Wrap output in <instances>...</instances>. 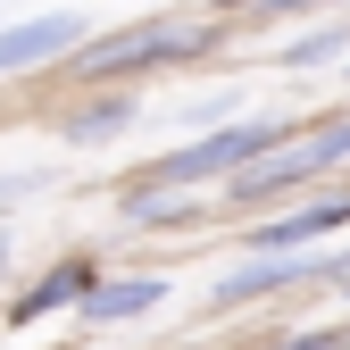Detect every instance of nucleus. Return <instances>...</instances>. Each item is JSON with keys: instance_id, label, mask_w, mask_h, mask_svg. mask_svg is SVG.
I'll return each mask as SVG.
<instances>
[{"instance_id": "9b49d317", "label": "nucleus", "mask_w": 350, "mask_h": 350, "mask_svg": "<svg viewBox=\"0 0 350 350\" xmlns=\"http://www.w3.org/2000/svg\"><path fill=\"white\" fill-rule=\"evenodd\" d=\"M334 59H342V25H317V33H300L292 51H284V67H300V75H309V67H334Z\"/></svg>"}, {"instance_id": "1a4fd4ad", "label": "nucleus", "mask_w": 350, "mask_h": 350, "mask_svg": "<svg viewBox=\"0 0 350 350\" xmlns=\"http://www.w3.org/2000/svg\"><path fill=\"white\" fill-rule=\"evenodd\" d=\"M200 217H208V208H200L192 192H167V184L125 192V226H142V234H150V226H200Z\"/></svg>"}, {"instance_id": "39448f33", "label": "nucleus", "mask_w": 350, "mask_h": 350, "mask_svg": "<svg viewBox=\"0 0 350 350\" xmlns=\"http://www.w3.org/2000/svg\"><path fill=\"white\" fill-rule=\"evenodd\" d=\"M83 42H92V25H83L75 9H42V17L0 25V83H9V75H33V67H67Z\"/></svg>"}, {"instance_id": "f03ea898", "label": "nucleus", "mask_w": 350, "mask_h": 350, "mask_svg": "<svg viewBox=\"0 0 350 350\" xmlns=\"http://www.w3.org/2000/svg\"><path fill=\"white\" fill-rule=\"evenodd\" d=\"M275 142H292V134H284L275 117H242V125H217V134H200V142H175V150H159L142 184H167V192L234 184V175H250V167L267 159Z\"/></svg>"}, {"instance_id": "423d86ee", "label": "nucleus", "mask_w": 350, "mask_h": 350, "mask_svg": "<svg viewBox=\"0 0 350 350\" xmlns=\"http://www.w3.org/2000/svg\"><path fill=\"white\" fill-rule=\"evenodd\" d=\"M292 284H334V250H292V258H242L234 275H217L208 300L217 309H250V300H275Z\"/></svg>"}, {"instance_id": "f257e3e1", "label": "nucleus", "mask_w": 350, "mask_h": 350, "mask_svg": "<svg viewBox=\"0 0 350 350\" xmlns=\"http://www.w3.org/2000/svg\"><path fill=\"white\" fill-rule=\"evenodd\" d=\"M208 42H217V25H200V17H134V25L83 42V51L67 59V83L109 92V83H134V75H150V67H184V59H200Z\"/></svg>"}, {"instance_id": "9d476101", "label": "nucleus", "mask_w": 350, "mask_h": 350, "mask_svg": "<svg viewBox=\"0 0 350 350\" xmlns=\"http://www.w3.org/2000/svg\"><path fill=\"white\" fill-rule=\"evenodd\" d=\"M125 125H134V92H100L92 109L67 117V142H100V134H125Z\"/></svg>"}, {"instance_id": "6e6552de", "label": "nucleus", "mask_w": 350, "mask_h": 350, "mask_svg": "<svg viewBox=\"0 0 350 350\" xmlns=\"http://www.w3.org/2000/svg\"><path fill=\"white\" fill-rule=\"evenodd\" d=\"M167 275H100L92 284V300H83V317L92 325H134V317H150V309H167Z\"/></svg>"}, {"instance_id": "20e7f679", "label": "nucleus", "mask_w": 350, "mask_h": 350, "mask_svg": "<svg viewBox=\"0 0 350 350\" xmlns=\"http://www.w3.org/2000/svg\"><path fill=\"white\" fill-rule=\"evenodd\" d=\"M350 226V184H317L300 192L284 217H258V226H242V258H292V250H317L325 234Z\"/></svg>"}, {"instance_id": "4468645a", "label": "nucleus", "mask_w": 350, "mask_h": 350, "mask_svg": "<svg viewBox=\"0 0 350 350\" xmlns=\"http://www.w3.org/2000/svg\"><path fill=\"white\" fill-rule=\"evenodd\" d=\"M217 9H242V17H250V9H267V0H217Z\"/></svg>"}, {"instance_id": "7ed1b4c3", "label": "nucleus", "mask_w": 350, "mask_h": 350, "mask_svg": "<svg viewBox=\"0 0 350 350\" xmlns=\"http://www.w3.org/2000/svg\"><path fill=\"white\" fill-rule=\"evenodd\" d=\"M334 167H350V125H342V117L317 125L309 142H275L250 175H234V184H226V208H267V200H284V192H317Z\"/></svg>"}, {"instance_id": "0eeeda50", "label": "nucleus", "mask_w": 350, "mask_h": 350, "mask_svg": "<svg viewBox=\"0 0 350 350\" xmlns=\"http://www.w3.org/2000/svg\"><path fill=\"white\" fill-rule=\"evenodd\" d=\"M92 284H100L92 258H59L42 284H25V292L9 300V317H17V325H42V317H59V309H83V300H92Z\"/></svg>"}, {"instance_id": "f8f14e48", "label": "nucleus", "mask_w": 350, "mask_h": 350, "mask_svg": "<svg viewBox=\"0 0 350 350\" xmlns=\"http://www.w3.org/2000/svg\"><path fill=\"white\" fill-rule=\"evenodd\" d=\"M250 350H342V334H275V342H250Z\"/></svg>"}, {"instance_id": "ddd939ff", "label": "nucleus", "mask_w": 350, "mask_h": 350, "mask_svg": "<svg viewBox=\"0 0 350 350\" xmlns=\"http://www.w3.org/2000/svg\"><path fill=\"white\" fill-rule=\"evenodd\" d=\"M334 284H342V292H350V250H334Z\"/></svg>"}]
</instances>
